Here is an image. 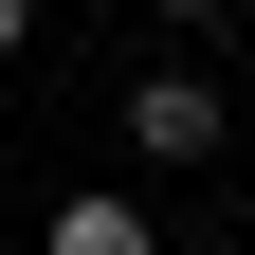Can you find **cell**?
Wrapping results in <instances>:
<instances>
[{"mask_svg": "<svg viewBox=\"0 0 255 255\" xmlns=\"http://www.w3.org/2000/svg\"><path fill=\"white\" fill-rule=\"evenodd\" d=\"M37 255H164V237H146V201H128V182H91V201H55Z\"/></svg>", "mask_w": 255, "mask_h": 255, "instance_id": "obj_2", "label": "cell"}, {"mask_svg": "<svg viewBox=\"0 0 255 255\" xmlns=\"http://www.w3.org/2000/svg\"><path fill=\"white\" fill-rule=\"evenodd\" d=\"M219 128H237L219 73H146V91H128V146H146V164H219Z\"/></svg>", "mask_w": 255, "mask_h": 255, "instance_id": "obj_1", "label": "cell"}, {"mask_svg": "<svg viewBox=\"0 0 255 255\" xmlns=\"http://www.w3.org/2000/svg\"><path fill=\"white\" fill-rule=\"evenodd\" d=\"M164 18H182V37H219V18H237V0H164Z\"/></svg>", "mask_w": 255, "mask_h": 255, "instance_id": "obj_4", "label": "cell"}, {"mask_svg": "<svg viewBox=\"0 0 255 255\" xmlns=\"http://www.w3.org/2000/svg\"><path fill=\"white\" fill-rule=\"evenodd\" d=\"M0 55H37V0H0Z\"/></svg>", "mask_w": 255, "mask_h": 255, "instance_id": "obj_3", "label": "cell"}]
</instances>
